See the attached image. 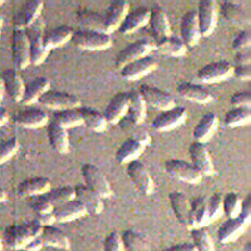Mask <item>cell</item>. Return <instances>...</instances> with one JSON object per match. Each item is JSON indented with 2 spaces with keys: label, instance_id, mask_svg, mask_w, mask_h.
<instances>
[{
  "label": "cell",
  "instance_id": "obj_32",
  "mask_svg": "<svg viewBox=\"0 0 251 251\" xmlns=\"http://www.w3.org/2000/svg\"><path fill=\"white\" fill-rule=\"evenodd\" d=\"M50 190V181L47 177H30L17 186V194L20 197H30L44 195Z\"/></svg>",
  "mask_w": 251,
  "mask_h": 251
},
{
  "label": "cell",
  "instance_id": "obj_9",
  "mask_svg": "<svg viewBox=\"0 0 251 251\" xmlns=\"http://www.w3.org/2000/svg\"><path fill=\"white\" fill-rule=\"evenodd\" d=\"M197 25L200 37H208L214 33L217 24V5L214 0H201L196 9Z\"/></svg>",
  "mask_w": 251,
  "mask_h": 251
},
{
  "label": "cell",
  "instance_id": "obj_31",
  "mask_svg": "<svg viewBox=\"0 0 251 251\" xmlns=\"http://www.w3.org/2000/svg\"><path fill=\"white\" fill-rule=\"evenodd\" d=\"M149 24L156 40L171 35V25H170L169 18L160 5H154L150 10Z\"/></svg>",
  "mask_w": 251,
  "mask_h": 251
},
{
  "label": "cell",
  "instance_id": "obj_34",
  "mask_svg": "<svg viewBox=\"0 0 251 251\" xmlns=\"http://www.w3.org/2000/svg\"><path fill=\"white\" fill-rule=\"evenodd\" d=\"M207 210H206V197L197 196L190 201L188 211V228L205 227L207 225Z\"/></svg>",
  "mask_w": 251,
  "mask_h": 251
},
{
  "label": "cell",
  "instance_id": "obj_60",
  "mask_svg": "<svg viewBox=\"0 0 251 251\" xmlns=\"http://www.w3.org/2000/svg\"><path fill=\"white\" fill-rule=\"evenodd\" d=\"M6 192H5V190H4L3 187H1V186H0V203L1 202H4V201L6 200Z\"/></svg>",
  "mask_w": 251,
  "mask_h": 251
},
{
  "label": "cell",
  "instance_id": "obj_43",
  "mask_svg": "<svg viewBox=\"0 0 251 251\" xmlns=\"http://www.w3.org/2000/svg\"><path fill=\"white\" fill-rule=\"evenodd\" d=\"M121 239L126 251H153L145 237L134 230H125Z\"/></svg>",
  "mask_w": 251,
  "mask_h": 251
},
{
  "label": "cell",
  "instance_id": "obj_46",
  "mask_svg": "<svg viewBox=\"0 0 251 251\" xmlns=\"http://www.w3.org/2000/svg\"><path fill=\"white\" fill-rule=\"evenodd\" d=\"M191 239L196 251H216L211 235L206 227L192 228Z\"/></svg>",
  "mask_w": 251,
  "mask_h": 251
},
{
  "label": "cell",
  "instance_id": "obj_26",
  "mask_svg": "<svg viewBox=\"0 0 251 251\" xmlns=\"http://www.w3.org/2000/svg\"><path fill=\"white\" fill-rule=\"evenodd\" d=\"M0 78H1V82H3L4 93L8 94L9 98L13 102H20L22 96H23L24 82L20 77L19 72L15 68L5 69L1 73Z\"/></svg>",
  "mask_w": 251,
  "mask_h": 251
},
{
  "label": "cell",
  "instance_id": "obj_42",
  "mask_svg": "<svg viewBox=\"0 0 251 251\" xmlns=\"http://www.w3.org/2000/svg\"><path fill=\"white\" fill-rule=\"evenodd\" d=\"M62 128H75L83 125L82 117H80L78 108L72 109H62V111H55L53 114V120Z\"/></svg>",
  "mask_w": 251,
  "mask_h": 251
},
{
  "label": "cell",
  "instance_id": "obj_23",
  "mask_svg": "<svg viewBox=\"0 0 251 251\" xmlns=\"http://www.w3.org/2000/svg\"><path fill=\"white\" fill-rule=\"evenodd\" d=\"M177 93L180 94L181 97L185 98L191 102L199 103V104H207L212 102L214 96L206 87L200 86V84H195L191 82H181L176 87Z\"/></svg>",
  "mask_w": 251,
  "mask_h": 251
},
{
  "label": "cell",
  "instance_id": "obj_50",
  "mask_svg": "<svg viewBox=\"0 0 251 251\" xmlns=\"http://www.w3.org/2000/svg\"><path fill=\"white\" fill-rule=\"evenodd\" d=\"M19 150V141L17 137H10L0 142V165L5 163Z\"/></svg>",
  "mask_w": 251,
  "mask_h": 251
},
{
  "label": "cell",
  "instance_id": "obj_28",
  "mask_svg": "<svg viewBox=\"0 0 251 251\" xmlns=\"http://www.w3.org/2000/svg\"><path fill=\"white\" fill-rule=\"evenodd\" d=\"M47 137L50 147L57 153L67 154L69 152V137L67 129L62 128L54 121L47 123Z\"/></svg>",
  "mask_w": 251,
  "mask_h": 251
},
{
  "label": "cell",
  "instance_id": "obj_62",
  "mask_svg": "<svg viewBox=\"0 0 251 251\" xmlns=\"http://www.w3.org/2000/svg\"><path fill=\"white\" fill-rule=\"evenodd\" d=\"M1 28H3V15L0 13V34H1Z\"/></svg>",
  "mask_w": 251,
  "mask_h": 251
},
{
  "label": "cell",
  "instance_id": "obj_21",
  "mask_svg": "<svg viewBox=\"0 0 251 251\" xmlns=\"http://www.w3.org/2000/svg\"><path fill=\"white\" fill-rule=\"evenodd\" d=\"M150 19V9L141 6V8L134 9L132 12L127 13L125 19L122 20L121 25L118 26L117 30L122 35H128L137 31L138 29L143 28L149 24Z\"/></svg>",
  "mask_w": 251,
  "mask_h": 251
},
{
  "label": "cell",
  "instance_id": "obj_58",
  "mask_svg": "<svg viewBox=\"0 0 251 251\" xmlns=\"http://www.w3.org/2000/svg\"><path fill=\"white\" fill-rule=\"evenodd\" d=\"M42 248H43V243H42L40 237L38 236V237H35L34 240H31L30 243H29L24 249L28 251H38V250H40Z\"/></svg>",
  "mask_w": 251,
  "mask_h": 251
},
{
  "label": "cell",
  "instance_id": "obj_14",
  "mask_svg": "<svg viewBox=\"0 0 251 251\" xmlns=\"http://www.w3.org/2000/svg\"><path fill=\"white\" fill-rule=\"evenodd\" d=\"M127 174L138 191L143 195H151L154 191V181L147 167L140 160L127 163Z\"/></svg>",
  "mask_w": 251,
  "mask_h": 251
},
{
  "label": "cell",
  "instance_id": "obj_12",
  "mask_svg": "<svg viewBox=\"0 0 251 251\" xmlns=\"http://www.w3.org/2000/svg\"><path fill=\"white\" fill-rule=\"evenodd\" d=\"M43 1L42 0H28L19 10L15 13L13 18V25L17 30H25L29 26L39 19L42 10H43Z\"/></svg>",
  "mask_w": 251,
  "mask_h": 251
},
{
  "label": "cell",
  "instance_id": "obj_5",
  "mask_svg": "<svg viewBox=\"0 0 251 251\" xmlns=\"http://www.w3.org/2000/svg\"><path fill=\"white\" fill-rule=\"evenodd\" d=\"M82 176L84 180V185L91 188L92 191L100 195L102 199H108V197L113 196V188H112L111 183L96 165H92V163L83 165Z\"/></svg>",
  "mask_w": 251,
  "mask_h": 251
},
{
  "label": "cell",
  "instance_id": "obj_52",
  "mask_svg": "<svg viewBox=\"0 0 251 251\" xmlns=\"http://www.w3.org/2000/svg\"><path fill=\"white\" fill-rule=\"evenodd\" d=\"M103 250L104 251H125L121 239V234L117 231H112L104 239L103 243Z\"/></svg>",
  "mask_w": 251,
  "mask_h": 251
},
{
  "label": "cell",
  "instance_id": "obj_64",
  "mask_svg": "<svg viewBox=\"0 0 251 251\" xmlns=\"http://www.w3.org/2000/svg\"><path fill=\"white\" fill-rule=\"evenodd\" d=\"M10 251H28L25 249H14V250H10Z\"/></svg>",
  "mask_w": 251,
  "mask_h": 251
},
{
  "label": "cell",
  "instance_id": "obj_30",
  "mask_svg": "<svg viewBox=\"0 0 251 251\" xmlns=\"http://www.w3.org/2000/svg\"><path fill=\"white\" fill-rule=\"evenodd\" d=\"M219 125V118L214 112H207L199 120V122L195 126L192 136L196 142L205 143L214 136Z\"/></svg>",
  "mask_w": 251,
  "mask_h": 251
},
{
  "label": "cell",
  "instance_id": "obj_37",
  "mask_svg": "<svg viewBox=\"0 0 251 251\" xmlns=\"http://www.w3.org/2000/svg\"><path fill=\"white\" fill-rule=\"evenodd\" d=\"M169 202L177 221L188 228V211H190V200L185 194L180 191L170 192Z\"/></svg>",
  "mask_w": 251,
  "mask_h": 251
},
{
  "label": "cell",
  "instance_id": "obj_6",
  "mask_svg": "<svg viewBox=\"0 0 251 251\" xmlns=\"http://www.w3.org/2000/svg\"><path fill=\"white\" fill-rule=\"evenodd\" d=\"M40 106L46 107L54 111H62V109L79 108L80 100L75 94L63 91H48L43 93L38 100Z\"/></svg>",
  "mask_w": 251,
  "mask_h": 251
},
{
  "label": "cell",
  "instance_id": "obj_18",
  "mask_svg": "<svg viewBox=\"0 0 251 251\" xmlns=\"http://www.w3.org/2000/svg\"><path fill=\"white\" fill-rule=\"evenodd\" d=\"M13 122L22 128H40L43 126H47L49 120L48 114L42 108L29 107L14 114Z\"/></svg>",
  "mask_w": 251,
  "mask_h": 251
},
{
  "label": "cell",
  "instance_id": "obj_15",
  "mask_svg": "<svg viewBox=\"0 0 251 251\" xmlns=\"http://www.w3.org/2000/svg\"><path fill=\"white\" fill-rule=\"evenodd\" d=\"M153 50V42L149 39H138L123 48L116 57V66L122 68L126 64L137 60L140 58L147 57Z\"/></svg>",
  "mask_w": 251,
  "mask_h": 251
},
{
  "label": "cell",
  "instance_id": "obj_20",
  "mask_svg": "<svg viewBox=\"0 0 251 251\" xmlns=\"http://www.w3.org/2000/svg\"><path fill=\"white\" fill-rule=\"evenodd\" d=\"M129 12V3L126 0H116L109 4L107 8L106 14L103 15V22H104V31L107 34H111L112 31L117 30L121 25L122 20Z\"/></svg>",
  "mask_w": 251,
  "mask_h": 251
},
{
  "label": "cell",
  "instance_id": "obj_3",
  "mask_svg": "<svg viewBox=\"0 0 251 251\" xmlns=\"http://www.w3.org/2000/svg\"><path fill=\"white\" fill-rule=\"evenodd\" d=\"M71 40L75 47L84 50H104L112 46L111 34L84 28L73 31Z\"/></svg>",
  "mask_w": 251,
  "mask_h": 251
},
{
  "label": "cell",
  "instance_id": "obj_33",
  "mask_svg": "<svg viewBox=\"0 0 251 251\" xmlns=\"http://www.w3.org/2000/svg\"><path fill=\"white\" fill-rule=\"evenodd\" d=\"M153 49L160 54L174 58L183 57L187 51V47L183 44L180 37H174V35L156 40L153 43Z\"/></svg>",
  "mask_w": 251,
  "mask_h": 251
},
{
  "label": "cell",
  "instance_id": "obj_22",
  "mask_svg": "<svg viewBox=\"0 0 251 251\" xmlns=\"http://www.w3.org/2000/svg\"><path fill=\"white\" fill-rule=\"evenodd\" d=\"M127 107H128V94H127V92H118V93L114 94L107 104L104 112H103V116L106 118L107 123L117 125L122 118L126 117Z\"/></svg>",
  "mask_w": 251,
  "mask_h": 251
},
{
  "label": "cell",
  "instance_id": "obj_19",
  "mask_svg": "<svg viewBox=\"0 0 251 251\" xmlns=\"http://www.w3.org/2000/svg\"><path fill=\"white\" fill-rule=\"evenodd\" d=\"M180 39L182 40L186 47H195L197 46L200 40V30L197 25V17L196 10L190 9L182 15L180 22Z\"/></svg>",
  "mask_w": 251,
  "mask_h": 251
},
{
  "label": "cell",
  "instance_id": "obj_38",
  "mask_svg": "<svg viewBox=\"0 0 251 251\" xmlns=\"http://www.w3.org/2000/svg\"><path fill=\"white\" fill-rule=\"evenodd\" d=\"M49 89V80L44 77H38L30 80L29 83L24 84L23 96L20 102L30 106L33 103L38 102L39 97L43 93H46Z\"/></svg>",
  "mask_w": 251,
  "mask_h": 251
},
{
  "label": "cell",
  "instance_id": "obj_25",
  "mask_svg": "<svg viewBox=\"0 0 251 251\" xmlns=\"http://www.w3.org/2000/svg\"><path fill=\"white\" fill-rule=\"evenodd\" d=\"M75 199L79 200L86 207L87 214L100 215L104 210V202H103L102 197L92 191L91 188L87 187L84 183L75 186Z\"/></svg>",
  "mask_w": 251,
  "mask_h": 251
},
{
  "label": "cell",
  "instance_id": "obj_51",
  "mask_svg": "<svg viewBox=\"0 0 251 251\" xmlns=\"http://www.w3.org/2000/svg\"><path fill=\"white\" fill-rule=\"evenodd\" d=\"M53 208L54 207L50 203V201L48 200L46 194L37 196V199L31 203V210L34 211L35 215L50 214V212H53Z\"/></svg>",
  "mask_w": 251,
  "mask_h": 251
},
{
  "label": "cell",
  "instance_id": "obj_7",
  "mask_svg": "<svg viewBox=\"0 0 251 251\" xmlns=\"http://www.w3.org/2000/svg\"><path fill=\"white\" fill-rule=\"evenodd\" d=\"M232 66L227 60H216L205 64L197 71V79L203 84H212L232 77Z\"/></svg>",
  "mask_w": 251,
  "mask_h": 251
},
{
  "label": "cell",
  "instance_id": "obj_57",
  "mask_svg": "<svg viewBox=\"0 0 251 251\" xmlns=\"http://www.w3.org/2000/svg\"><path fill=\"white\" fill-rule=\"evenodd\" d=\"M163 251H196V249L191 243H181L170 246V248L165 249Z\"/></svg>",
  "mask_w": 251,
  "mask_h": 251
},
{
  "label": "cell",
  "instance_id": "obj_4",
  "mask_svg": "<svg viewBox=\"0 0 251 251\" xmlns=\"http://www.w3.org/2000/svg\"><path fill=\"white\" fill-rule=\"evenodd\" d=\"M29 42V59L33 66H40L47 59L49 50L43 44V22L39 19L33 25L25 29Z\"/></svg>",
  "mask_w": 251,
  "mask_h": 251
},
{
  "label": "cell",
  "instance_id": "obj_8",
  "mask_svg": "<svg viewBox=\"0 0 251 251\" xmlns=\"http://www.w3.org/2000/svg\"><path fill=\"white\" fill-rule=\"evenodd\" d=\"M138 93L141 94L142 100H145L146 106H152L153 108L162 111H167L176 106V100L172 97L171 93H169L165 89L157 88L150 84H141Z\"/></svg>",
  "mask_w": 251,
  "mask_h": 251
},
{
  "label": "cell",
  "instance_id": "obj_29",
  "mask_svg": "<svg viewBox=\"0 0 251 251\" xmlns=\"http://www.w3.org/2000/svg\"><path fill=\"white\" fill-rule=\"evenodd\" d=\"M39 237L43 243V246H49V248L64 251H68L71 249V241H69L68 236L54 225L43 226Z\"/></svg>",
  "mask_w": 251,
  "mask_h": 251
},
{
  "label": "cell",
  "instance_id": "obj_49",
  "mask_svg": "<svg viewBox=\"0 0 251 251\" xmlns=\"http://www.w3.org/2000/svg\"><path fill=\"white\" fill-rule=\"evenodd\" d=\"M206 210H207V223H212L223 215V195L214 194L208 200H206Z\"/></svg>",
  "mask_w": 251,
  "mask_h": 251
},
{
  "label": "cell",
  "instance_id": "obj_59",
  "mask_svg": "<svg viewBox=\"0 0 251 251\" xmlns=\"http://www.w3.org/2000/svg\"><path fill=\"white\" fill-rule=\"evenodd\" d=\"M9 120V113L4 107L0 106V127L5 125Z\"/></svg>",
  "mask_w": 251,
  "mask_h": 251
},
{
  "label": "cell",
  "instance_id": "obj_17",
  "mask_svg": "<svg viewBox=\"0 0 251 251\" xmlns=\"http://www.w3.org/2000/svg\"><path fill=\"white\" fill-rule=\"evenodd\" d=\"M157 60L151 55L140 58L137 60L126 64L121 68V77L126 80H138L141 78L146 77L147 75L152 73L157 68Z\"/></svg>",
  "mask_w": 251,
  "mask_h": 251
},
{
  "label": "cell",
  "instance_id": "obj_41",
  "mask_svg": "<svg viewBox=\"0 0 251 251\" xmlns=\"http://www.w3.org/2000/svg\"><path fill=\"white\" fill-rule=\"evenodd\" d=\"M75 18H77L78 23L84 25V29H91V30L96 31H104V22H103V15L100 13L94 12V10H89L86 8L78 9L75 13Z\"/></svg>",
  "mask_w": 251,
  "mask_h": 251
},
{
  "label": "cell",
  "instance_id": "obj_11",
  "mask_svg": "<svg viewBox=\"0 0 251 251\" xmlns=\"http://www.w3.org/2000/svg\"><path fill=\"white\" fill-rule=\"evenodd\" d=\"M188 157L191 160L190 163L202 176H214L215 166L214 162H212L211 154L208 152L205 143L196 142V141L190 143V146H188Z\"/></svg>",
  "mask_w": 251,
  "mask_h": 251
},
{
  "label": "cell",
  "instance_id": "obj_35",
  "mask_svg": "<svg viewBox=\"0 0 251 251\" xmlns=\"http://www.w3.org/2000/svg\"><path fill=\"white\" fill-rule=\"evenodd\" d=\"M146 146L140 141L133 138H127L121 143V146L116 151V160L118 163H129L132 161L138 160V157L143 153Z\"/></svg>",
  "mask_w": 251,
  "mask_h": 251
},
{
  "label": "cell",
  "instance_id": "obj_63",
  "mask_svg": "<svg viewBox=\"0 0 251 251\" xmlns=\"http://www.w3.org/2000/svg\"><path fill=\"white\" fill-rule=\"evenodd\" d=\"M0 251H3V239L0 236Z\"/></svg>",
  "mask_w": 251,
  "mask_h": 251
},
{
  "label": "cell",
  "instance_id": "obj_39",
  "mask_svg": "<svg viewBox=\"0 0 251 251\" xmlns=\"http://www.w3.org/2000/svg\"><path fill=\"white\" fill-rule=\"evenodd\" d=\"M73 29L68 25H60L43 34V44L48 50L64 46L72 39Z\"/></svg>",
  "mask_w": 251,
  "mask_h": 251
},
{
  "label": "cell",
  "instance_id": "obj_48",
  "mask_svg": "<svg viewBox=\"0 0 251 251\" xmlns=\"http://www.w3.org/2000/svg\"><path fill=\"white\" fill-rule=\"evenodd\" d=\"M241 210V199L236 192H228L223 196V214L227 217H236Z\"/></svg>",
  "mask_w": 251,
  "mask_h": 251
},
{
  "label": "cell",
  "instance_id": "obj_55",
  "mask_svg": "<svg viewBox=\"0 0 251 251\" xmlns=\"http://www.w3.org/2000/svg\"><path fill=\"white\" fill-rule=\"evenodd\" d=\"M232 77L236 78L237 80H250L251 78V64L246 66H235L232 68Z\"/></svg>",
  "mask_w": 251,
  "mask_h": 251
},
{
  "label": "cell",
  "instance_id": "obj_44",
  "mask_svg": "<svg viewBox=\"0 0 251 251\" xmlns=\"http://www.w3.org/2000/svg\"><path fill=\"white\" fill-rule=\"evenodd\" d=\"M251 121V108H240L234 107L228 112H226L224 117V125L230 128H236V127H243L248 126Z\"/></svg>",
  "mask_w": 251,
  "mask_h": 251
},
{
  "label": "cell",
  "instance_id": "obj_24",
  "mask_svg": "<svg viewBox=\"0 0 251 251\" xmlns=\"http://www.w3.org/2000/svg\"><path fill=\"white\" fill-rule=\"evenodd\" d=\"M86 215V207L77 199L67 201V202L53 208V216H54L55 223H69V221H75L77 219H82Z\"/></svg>",
  "mask_w": 251,
  "mask_h": 251
},
{
  "label": "cell",
  "instance_id": "obj_36",
  "mask_svg": "<svg viewBox=\"0 0 251 251\" xmlns=\"http://www.w3.org/2000/svg\"><path fill=\"white\" fill-rule=\"evenodd\" d=\"M127 94H128V107H127L126 117L133 123L142 125L146 120V113H147V106H146L145 100H142L141 94L136 89L127 92Z\"/></svg>",
  "mask_w": 251,
  "mask_h": 251
},
{
  "label": "cell",
  "instance_id": "obj_16",
  "mask_svg": "<svg viewBox=\"0 0 251 251\" xmlns=\"http://www.w3.org/2000/svg\"><path fill=\"white\" fill-rule=\"evenodd\" d=\"M12 60L15 66V69L23 71L26 67L30 66L29 59V42L26 38L25 31L14 29L12 33Z\"/></svg>",
  "mask_w": 251,
  "mask_h": 251
},
{
  "label": "cell",
  "instance_id": "obj_56",
  "mask_svg": "<svg viewBox=\"0 0 251 251\" xmlns=\"http://www.w3.org/2000/svg\"><path fill=\"white\" fill-rule=\"evenodd\" d=\"M235 63H236V66H246V64H251L250 49L237 51L236 55H235Z\"/></svg>",
  "mask_w": 251,
  "mask_h": 251
},
{
  "label": "cell",
  "instance_id": "obj_53",
  "mask_svg": "<svg viewBox=\"0 0 251 251\" xmlns=\"http://www.w3.org/2000/svg\"><path fill=\"white\" fill-rule=\"evenodd\" d=\"M251 46V33L249 30H241L236 34L232 40V49L236 51L250 49Z\"/></svg>",
  "mask_w": 251,
  "mask_h": 251
},
{
  "label": "cell",
  "instance_id": "obj_61",
  "mask_svg": "<svg viewBox=\"0 0 251 251\" xmlns=\"http://www.w3.org/2000/svg\"><path fill=\"white\" fill-rule=\"evenodd\" d=\"M3 97H4V87H3V82H1V78H0V104L3 102Z\"/></svg>",
  "mask_w": 251,
  "mask_h": 251
},
{
  "label": "cell",
  "instance_id": "obj_13",
  "mask_svg": "<svg viewBox=\"0 0 251 251\" xmlns=\"http://www.w3.org/2000/svg\"><path fill=\"white\" fill-rule=\"evenodd\" d=\"M187 120V109L175 106L174 108L162 111L152 122V128L157 132H167L182 126Z\"/></svg>",
  "mask_w": 251,
  "mask_h": 251
},
{
  "label": "cell",
  "instance_id": "obj_2",
  "mask_svg": "<svg viewBox=\"0 0 251 251\" xmlns=\"http://www.w3.org/2000/svg\"><path fill=\"white\" fill-rule=\"evenodd\" d=\"M42 228H43V225L38 223L35 219L22 224H12L5 228L3 244L5 243V245L9 246L10 250L24 249L31 240L39 236Z\"/></svg>",
  "mask_w": 251,
  "mask_h": 251
},
{
  "label": "cell",
  "instance_id": "obj_10",
  "mask_svg": "<svg viewBox=\"0 0 251 251\" xmlns=\"http://www.w3.org/2000/svg\"><path fill=\"white\" fill-rule=\"evenodd\" d=\"M165 169L170 176L190 185H197L202 180V175L191 163L185 160H178V158L167 160L165 162Z\"/></svg>",
  "mask_w": 251,
  "mask_h": 251
},
{
  "label": "cell",
  "instance_id": "obj_45",
  "mask_svg": "<svg viewBox=\"0 0 251 251\" xmlns=\"http://www.w3.org/2000/svg\"><path fill=\"white\" fill-rule=\"evenodd\" d=\"M121 125V128L128 134V138H133L136 141H140L141 143H143L145 146H149L151 142V137H150L147 129L143 128L142 125H137V123H133L131 120H128L127 117L122 118V120L118 122Z\"/></svg>",
  "mask_w": 251,
  "mask_h": 251
},
{
  "label": "cell",
  "instance_id": "obj_47",
  "mask_svg": "<svg viewBox=\"0 0 251 251\" xmlns=\"http://www.w3.org/2000/svg\"><path fill=\"white\" fill-rule=\"evenodd\" d=\"M46 195L53 207H57L67 201L75 199V186H62V187L53 188V190H49Z\"/></svg>",
  "mask_w": 251,
  "mask_h": 251
},
{
  "label": "cell",
  "instance_id": "obj_1",
  "mask_svg": "<svg viewBox=\"0 0 251 251\" xmlns=\"http://www.w3.org/2000/svg\"><path fill=\"white\" fill-rule=\"evenodd\" d=\"M251 221V197L250 195L241 200V210L236 217H228L217 230V239L221 244L232 243L245 232Z\"/></svg>",
  "mask_w": 251,
  "mask_h": 251
},
{
  "label": "cell",
  "instance_id": "obj_40",
  "mask_svg": "<svg viewBox=\"0 0 251 251\" xmlns=\"http://www.w3.org/2000/svg\"><path fill=\"white\" fill-rule=\"evenodd\" d=\"M78 111L82 117L83 125L86 126L87 128L93 132H103L106 129L108 123L102 112L96 108H91V107H79Z\"/></svg>",
  "mask_w": 251,
  "mask_h": 251
},
{
  "label": "cell",
  "instance_id": "obj_54",
  "mask_svg": "<svg viewBox=\"0 0 251 251\" xmlns=\"http://www.w3.org/2000/svg\"><path fill=\"white\" fill-rule=\"evenodd\" d=\"M230 102L234 107L240 108H250L251 107V92L250 91H239L235 92L230 98Z\"/></svg>",
  "mask_w": 251,
  "mask_h": 251
},
{
  "label": "cell",
  "instance_id": "obj_27",
  "mask_svg": "<svg viewBox=\"0 0 251 251\" xmlns=\"http://www.w3.org/2000/svg\"><path fill=\"white\" fill-rule=\"evenodd\" d=\"M220 12L228 23L235 26H248L250 25V15L246 12L243 4L236 1H223L220 4Z\"/></svg>",
  "mask_w": 251,
  "mask_h": 251
}]
</instances>
